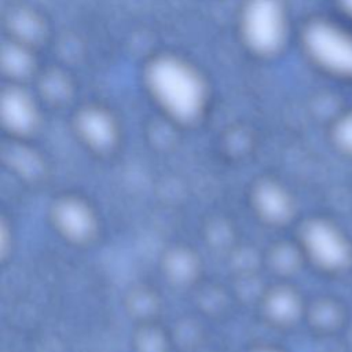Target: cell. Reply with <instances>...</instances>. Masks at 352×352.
<instances>
[{
  "label": "cell",
  "instance_id": "1",
  "mask_svg": "<svg viewBox=\"0 0 352 352\" xmlns=\"http://www.w3.org/2000/svg\"><path fill=\"white\" fill-rule=\"evenodd\" d=\"M154 98L173 117L190 120L205 103V85L198 73L187 63L162 56L151 62L146 73Z\"/></svg>",
  "mask_w": 352,
  "mask_h": 352
},
{
  "label": "cell",
  "instance_id": "2",
  "mask_svg": "<svg viewBox=\"0 0 352 352\" xmlns=\"http://www.w3.org/2000/svg\"><path fill=\"white\" fill-rule=\"evenodd\" d=\"M242 33L257 52L276 51L286 36V14L280 0H250L242 12Z\"/></svg>",
  "mask_w": 352,
  "mask_h": 352
},
{
  "label": "cell",
  "instance_id": "3",
  "mask_svg": "<svg viewBox=\"0 0 352 352\" xmlns=\"http://www.w3.org/2000/svg\"><path fill=\"white\" fill-rule=\"evenodd\" d=\"M308 54L322 67L352 76V34L329 22H315L304 34Z\"/></svg>",
  "mask_w": 352,
  "mask_h": 352
},
{
  "label": "cell",
  "instance_id": "4",
  "mask_svg": "<svg viewBox=\"0 0 352 352\" xmlns=\"http://www.w3.org/2000/svg\"><path fill=\"white\" fill-rule=\"evenodd\" d=\"M305 243L311 256L323 267L340 268L349 260L345 238L327 223H312L305 231Z\"/></svg>",
  "mask_w": 352,
  "mask_h": 352
},
{
  "label": "cell",
  "instance_id": "5",
  "mask_svg": "<svg viewBox=\"0 0 352 352\" xmlns=\"http://www.w3.org/2000/svg\"><path fill=\"white\" fill-rule=\"evenodd\" d=\"M3 117L10 128L25 131L34 121L32 103L21 92L10 91L3 98Z\"/></svg>",
  "mask_w": 352,
  "mask_h": 352
},
{
  "label": "cell",
  "instance_id": "6",
  "mask_svg": "<svg viewBox=\"0 0 352 352\" xmlns=\"http://www.w3.org/2000/svg\"><path fill=\"white\" fill-rule=\"evenodd\" d=\"M82 131L95 143H106L111 135L110 122L98 113L87 114L82 120Z\"/></svg>",
  "mask_w": 352,
  "mask_h": 352
},
{
  "label": "cell",
  "instance_id": "7",
  "mask_svg": "<svg viewBox=\"0 0 352 352\" xmlns=\"http://www.w3.org/2000/svg\"><path fill=\"white\" fill-rule=\"evenodd\" d=\"M260 204L264 212L272 217H283L289 212V202L285 194L275 187H267L263 190Z\"/></svg>",
  "mask_w": 352,
  "mask_h": 352
},
{
  "label": "cell",
  "instance_id": "8",
  "mask_svg": "<svg viewBox=\"0 0 352 352\" xmlns=\"http://www.w3.org/2000/svg\"><path fill=\"white\" fill-rule=\"evenodd\" d=\"M59 214L62 219V224H65L69 231H73L74 234H81L84 230H87L88 219L85 213H82L77 206H65Z\"/></svg>",
  "mask_w": 352,
  "mask_h": 352
},
{
  "label": "cell",
  "instance_id": "9",
  "mask_svg": "<svg viewBox=\"0 0 352 352\" xmlns=\"http://www.w3.org/2000/svg\"><path fill=\"white\" fill-rule=\"evenodd\" d=\"M338 144L348 153H352V116H346L336 129Z\"/></svg>",
  "mask_w": 352,
  "mask_h": 352
},
{
  "label": "cell",
  "instance_id": "10",
  "mask_svg": "<svg viewBox=\"0 0 352 352\" xmlns=\"http://www.w3.org/2000/svg\"><path fill=\"white\" fill-rule=\"evenodd\" d=\"M341 1H342V4H344L345 10L352 15V0H341Z\"/></svg>",
  "mask_w": 352,
  "mask_h": 352
}]
</instances>
